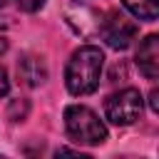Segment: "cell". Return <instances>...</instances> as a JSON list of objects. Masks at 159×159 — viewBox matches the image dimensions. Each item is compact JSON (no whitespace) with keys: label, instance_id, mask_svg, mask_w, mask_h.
<instances>
[{"label":"cell","instance_id":"obj_1","mask_svg":"<svg viewBox=\"0 0 159 159\" xmlns=\"http://www.w3.org/2000/svg\"><path fill=\"white\" fill-rule=\"evenodd\" d=\"M102 70H104V55L99 47L94 45H82L72 52V57L67 60L65 67V84L72 94L82 97V94H92L99 87L102 80Z\"/></svg>","mask_w":159,"mask_h":159},{"label":"cell","instance_id":"obj_2","mask_svg":"<svg viewBox=\"0 0 159 159\" xmlns=\"http://www.w3.org/2000/svg\"><path fill=\"white\" fill-rule=\"evenodd\" d=\"M65 129H67V137L72 142L87 144V147L102 144L107 139L104 122L97 117L94 109H89L84 104H70L65 109Z\"/></svg>","mask_w":159,"mask_h":159},{"label":"cell","instance_id":"obj_3","mask_svg":"<svg viewBox=\"0 0 159 159\" xmlns=\"http://www.w3.org/2000/svg\"><path fill=\"white\" fill-rule=\"evenodd\" d=\"M142 109H144V99H142L139 89H134V87L119 89L104 99V117L117 127L134 124L142 117Z\"/></svg>","mask_w":159,"mask_h":159},{"label":"cell","instance_id":"obj_4","mask_svg":"<svg viewBox=\"0 0 159 159\" xmlns=\"http://www.w3.org/2000/svg\"><path fill=\"white\" fill-rule=\"evenodd\" d=\"M99 35H102V40H104L109 47L124 50V47H129L132 40L137 37V25H134L127 15H122V12H109V15L99 22Z\"/></svg>","mask_w":159,"mask_h":159},{"label":"cell","instance_id":"obj_5","mask_svg":"<svg viewBox=\"0 0 159 159\" xmlns=\"http://www.w3.org/2000/svg\"><path fill=\"white\" fill-rule=\"evenodd\" d=\"M137 67L147 80H157L159 77V37L157 35H147L137 50Z\"/></svg>","mask_w":159,"mask_h":159},{"label":"cell","instance_id":"obj_6","mask_svg":"<svg viewBox=\"0 0 159 159\" xmlns=\"http://www.w3.org/2000/svg\"><path fill=\"white\" fill-rule=\"evenodd\" d=\"M17 75L27 87H37V84H42L47 80V67H45V62L40 57L27 55V57H22L17 62Z\"/></svg>","mask_w":159,"mask_h":159},{"label":"cell","instance_id":"obj_7","mask_svg":"<svg viewBox=\"0 0 159 159\" xmlns=\"http://www.w3.org/2000/svg\"><path fill=\"white\" fill-rule=\"evenodd\" d=\"M122 5L137 20H157L159 15V0H122Z\"/></svg>","mask_w":159,"mask_h":159},{"label":"cell","instance_id":"obj_8","mask_svg":"<svg viewBox=\"0 0 159 159\" xmlns=\"http://www.w3.org/2000/svg\"><path fill=\"white\" fill-rule=\"evenodd\" d=\"M15 2H17V7L25 10V12H37V10L45 5V0H15Z\"/></svg>","mask_w":159,"mask_h":159},{"label":"cell","instance_id":"obj_9","mask_svg":"<svg viewBox=\"0 0 159 159\" xmlns=\"http://www.w3.org/2000/svg\"><path fill=\"white\" fill-rule=\"evenodd\" d=\"M7 89H10V80H7V72L0 67V97H5Z\"/></svg>","mask_w":159,"mask_h":159},{"label":"cell","instance_id":"obj_10","mask_svg":"<svg viewBox=\"0 0 159 159\" xmlns=\"http://www.w3.org/2000/svg\"><path fill=\"white\" fill-rule=\"evenodd\" d=\"M5 50H7V40H5V37H0V55H2Z\"/></svg>","mask_w":159,"mask_h":159},{"label":"cell","instance_id":"obj_11","mask_svg":"<svg viewBox=\"0 0 159 159\" xmlns=\"http://www.w3.org/2000/svg\"><path fill=\"white\" fill-rule=\"evenodd\" d=\"M149 99H152V109L157 112V92H152V97H149Z\"/></svg>","mask_w":159,"mask_h":159},{"label":"cell","instance_id":"obj_12","mask_svg":"<svg viewBox=\"0 0 159 159\" xmlns=\"http://www.w3.org/2000/svg\"><path fill=\"white\" fill-rule=\"evenodd\" d=\"M2 2H5V0H0V5H2Z\"/></svg>","mask_w":159,"mask_h":159}]
</instances>
